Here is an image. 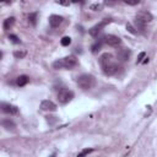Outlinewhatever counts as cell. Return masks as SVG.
<instances>
[{
	"mask_svg": "<svg viewBox=\"0 0 157 157\" xmlns=\"http://www.w3.org/2000/svg\"><path fill=\"white\" fill-rule=\"evenodd\" d=\"M99 64L105 75H114L119 69L117 59L110 53H103L99 56Z\"/></svg>",
	"mask_w": 157,
	"mask_h": 157,
	"instance_id": "1",
	"label": "cell"
},
{
	"mask_svg": "<svg viewBox=\"0 0 157 157\" xmlns=\"http://www.w3.org/2000/svg\"><path fill=\"white\" fill-rule=\"evenodd\" d=\"M77 65V59L76 56L74 55H69V56H65V58H61V59H58L53 63V67L55 70H60V69H66V70H70L72 67H75Z\"/></svg>",
	"mask_w": 157,
	"mask_h": 157,
	"instance_id": "2",
	"label": "cell"
},
{
	"mask_svg": "<svg viewBox=\"0 0 157 157\" xmlns=\"http://www.w3.org/2000/svg\"><path fill=\"white\" fill-rule=\"evenodd\" d=\"M77 85L82 90H91L96 85V77L91 74H82L77 77Z\"/></svg>",
	"mask_w": 157,
	"mask_h": 157,
	"instance_id": "3",
	"label": "cell"
},
{
	"mask_svg": "<svg viewBox=\"0 0 157 157\" xmlns=\"http://www.w3.org/2000/svg\"><path fill=\"white\" fill-rule=\"evenodd\" d=\"M72 98H74V92H72V91H70V90H67V88H61V90H59V92H58V101H59V103L66 104V103H69Z\"/></svg>",
	"mask_w": 157,
	"mask_h": 157,
	"instance_id": "4",
	"label": "cell"
},
{
	"mask_svg": "<svg viewBox=\"0 0 157 157\" xmlns=\"http://www.w3.org/2000/svg\"><path fill=\"white\" fill-rule=\"evenodd\" d=\"M110 22H112V18H103L99 23L94 25V26L88 31V32H90V34H91L92 37H97V36H98V33H99V32H101V31H102V29H103L108 23H110Z\"/></svg>",
	"mask_w": 157,
	"mask_h": 157,
	"instance_id": "5",
	"label": "cell"
},
{
	"mask_svg": "<svg viewBox=\"0 0 157 157\" xmlns=\"http://www.w3.org/2000/svg\"><path fill=\"white\" fill-rule=\"evenodd\" d=\"M103 42L105 44H108L109 47H114V48H118L121 44V39L118 36H114V34H107V36H104L103 37Z\"/></svg>",
	"mask_w": 157,
	"mask_h": 157,
	"instance_id": "6",
	"label": "cell"
},
{
	"mask_svg": "<svg viewBox=\"0 0 157 157\" xmlns=\"http://www.w3.org/2000/svg\"><path fill=\"white\" fill-rule=\"evenodd\" d=\"M40 109L47 110V112H55L56 110V104L49 99H44L40 102Z\"/></svg>",
	"mask_w": 157,
	"mask_h": 157,
	"instance_id": "7",
	"label": "cell"
},
{
	"mask_svg": "<svg viewBox=\"0 0 157 157\" xmlns=\"http://www.w3.org/2000/svg\"><path fill=\"white\" fill-rule=\"evenodd\" d=\"M135 18H139L140 21H142V22H145L146 25L148 23V22H151L152 21V15L148 12V11H139L137 13H136V16H135Z\"/></svg>",
	"mask_w": 157,
	"mask_h": 157,
	"instance_id": "8",
	"label": "cell"
},
{
	"mask_svg": "<svg viewBox=\"0 0 157 157\" xmlns=\"http://www.w3.org/2000/svg\"><path fill=\"white\" fill-rule=\"evenodd\" d=\"M1 110L6 114H11V115H15L18 113V108L16 105H12L9 103H1Z\"/></svg>",
	"mask_w": 157,
	"mask_h": 157,
	"instance_id": "9",
	"label": "cell"
},
{
	"mask_svg": "<svg viewBox=\"0 0 157 157\" xmlns=\"http://www.w3.org/2000/svg\"><path fill=\"white\" fill-rule=\"evenodd\" d=\"M63 21H64V18H63L61 16H59V15H52V16L49 17V25H50L53 28L59 27V26L63 23Z\"/></svg>",
	"mask_w": 157,
	"mask_h": 157,
	"instance_id": "10",
	"label": "cell"
},
{
	"mask_svg": "<svg viewBox=\"0 0 157 157\" xmlns=\"http://www.w3.org/2000/svg\"><path fill=\"white\" fill-rule=\"evenodd\" d=\"M130 58V50L129 49H119L118 50V59L121 61H126Z\"/></svg>",
	"mask_w": 157,
	"mask_h": 157,
	"instance_id": "11",
	"label": "cell"
},
{
	"mask_svg": "<svg viewBox=\"0 0 157 157\" xmlns=\"http://www.w3.org/2000/svg\"><path fill=\"white\" fill-rule=\"evenodd\" d=\"M1 125H2V128H5L7 131H13L15 130V128H16V124L12 121V120H10V119H4L2 121H1Z\"/></svg>",
	"mask_w": 157,
	"mask_h": 157,
	"instance_id": "12",
	"label": "cell"
},
{
	"mask_svg": "<svg viewBox=\"0 0 157 157\" xmlns=\"http://www.w3.org/2000/svg\"><path fill=\"white\" fill-rule=\"evenodd\" d=\"M13 25H15V17H7L6 20H4L2 28H4V31H9Z\"/></svg>",
	"mask_w": 157,
	"mask_h": 157,
	"instance_id": "13",
	"label": "cell"
},
{
	"mask_svg": "<svg viewBox=\"0 0 157 157\" xmlns=\"http://www.w3.org/2000/svg\"><path fill=\"white\" fill-rule=\"evenodd\" d=\"M134 25H135V27H136L141 33H145V29H146V23H145V22L140 21L139 18H135V20H134Z\"/></svg>",
	"mask_w": 157,
	"mask_h": 157,
	"instance_id": "14",
	"label": "cell"
},
{
	"mask_svg": "<svg viewBox=\"0 0 157 157\" xmlns=\"http://www.w3.org/2000/svg\"><path fill=\"white\" fill-rule=\"evenodd\" d=\"M28 81H29L28 76H26V75H21V76H18V77H17V80H16V85H17V86H20V87H22V86L27 85V82H28Z\"/></svg>",
	"mask_w": 157,
	"mask_h": 157,
	"instance_id": "15",
	"label": "cell"
},
{
	"mask_svg": "<svg viewBox=\"0 0 157 157\" xmlns=\"http://www.w3.org/2000/svg\"><path fill=\"white\" fill-rule=\"evenodd\" d=\"M26 54H27L26 50H16V52H13V56L17 58V59H22V58H25Z\"/></svg>",
	"mask_w": 157,
	"mask_h": 157,
	"instance_id": "16",
	"label": "cell"
},
{
	"mask_svg": "<svg viewBox=\"0 0 157 157\" xmlns=\"http://www.w3.org/2000/svg\"><path fill=\"white\" fill-rule=\"evenodd\" d=\"M28 21L31 22V25H36V22H37V12H33V13H29L28 15Z\"/></svg>",
	"mask_w": 157,
	"mask_h": 157,
	"instance_id": "17",
	"label": "cell"
},
{
	"mask_svg": "<svg viewBox=\"0 0 157 157\" xmlns=\"http://www.w3.org/2000/svg\"><path fill=\"white\" fill-rule=\"evenodd\" d=\"M101 47H102V40H99V42L94 43V44L91 47V49H92V53H97V52L101 49Z\"/></svg>",
	"mask_w": 157,
	"mask_h": 157,
	"instance_id": "18",
	"label": "cell"
},
{
	"mask_svg": "<svg viewBox=\"0 0 157 157\" xmlns=\"http://www.w3.org/2000/svg\"><path fill=\"white\" fill-rule=\"evenodd\" d=\"M60 43H61L63 47H67V45L71 43V38H70V37H63L61 40H60Z\"/></svg>",
	"mask_w": 157,
	"mask_h": 157,
	"instance_id": "19",
	"label": "cell"
},
{
	"mask_svg": "<svg viewBox=\"0 0 157 157\" xmlns=\"http://www.w3.org/2000/svg\"><path fill=\"white\" fill-rule=\"evenodd\" d=\"M93 151V148H85V150H82L78 155H77V157H85V156H87L88 153H91Z\"/></svg>",
	"mask_w": 157,
	"mask_h": 157,
	"instance_id": "20",
	"label": "cell"
},
{
	"mask_svg": "<svg viewBox=\"0 0 157 157\" xmlns=\"http://www.w3.org/2000/svg\"><path fill=\"white\" fill-rule=\"evenodd\" d=\"M9 39H10L12 43H15V44H18V43H21L20 38H18L17 36H15V34H10V36H9Z\"/></svg>",
	"mask_w": 157,
	"mask_h": 157,
	"instance_id": "21",
	"label": "cell"
},
{
	"mask_svg": "<svg viewBox=\"0 0 157 157\" xmlns=\"http://www.w3.org/2000/svg\"><path fill=\"white\" fill-rule=\"evenodd\" d=\"M102 7H103V4H92L91 5V10H93V11H99V10H102Z\"/></svg>",
	"mask_w": 157,
	"mask_h": 157,
	"instance_id": "22",
	"label": "cell"
},
{
	"mask_svg": "<svg viewBox=\"0 0 157 157\" xmlns=\"http://www.w3.org/2000/svg\"><path fill=\"white\" fill-rule=\"evenodd\" d=\"M145 52H141L140 54H139V58H137V60H136V64H140V63H142V59L145 58Z\"/></svg>",
	"mask_w": 157,
	"mask_h": 157,
	"instance_id": "23",
	"label": "cell"
},
{
	"mask_svg": "<svg viewBox=\"0 0 157 157\" xmlns=\"http://www.w3.org/2000/svg\"><path fill=\"white\" fill-rule=\"evenodd\" d=\"M126 29H128V31H129L130 33H132V34H136V33H137V32H136V31L134 29V27H132L131 25H129V23L126 25Z\"/></svg>",
	"mask_w": 157,
	"mask_h": 157,
	"instance_id": "24",
	"label": "cell"
},
{
	"mask_svg": "<svg viewBox=\"0 0 157 157\" xmlns=\"http://www.w3.org/2000/svg\"><path fill=\"white\" fill-rule=\"evenodd\" d=\"M47 118H48V119H47V120H48V123H50V124H53L54 121H56L55 117H47Z\"/></svg>",
	"mask_w": 157,
	"mask_h": 157,
	"instance_id": "25",
	"label": "cell"
},
{
	"mask_svg": "<svg viewBox=\"0 0 157 157\" xmlns=\"http://www.w3.org/2000/svg\"><path fill=\"white\" fill-rule=\"evenodd\" d=\"M125 4H128V5H137V4H140V1H125Z\"/></svg>",
	"mask_w": 157,
	"mask_h": 157,
	"instance_id": "26",
	"label": "cell"
},
{
	"mask_svg": "<svg viewBox=\"0 0 157 157\" xmlns=\"http://www.w3.org/2000/svg\"><path fill=\"white\" fill-rule=\"evenodd\" d=\"M56 4H60V5H69V2H64V1H56Z\"/></svg>",
	"mask_w": 157,
	"mask_h": 157,
	"instance_id": "27",
	"label": "cell"
},
{
	"mask_svg": "<svg viewBox=\"0 0 157 157\" xmlns=\"http://www.w3.org/2000/svg\"><path fill=\"white\" fill-rule=\"evenodd\" d=\"M50 157H55V153H53V155H52V156H50Z\"/></svg>",
	"mask_w": 157,
	"mask_h": 157,
	"instance_id": "28",
	"label": "cell"
}]
</instances>
